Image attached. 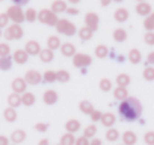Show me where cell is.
I'll use <instances>...</instances> for the list:
<instances>
[{"mask_svg": "<svg viewBox=\"0 0 154 145\" xmlns=\"http://www.w3.org/2000/svg\"><path fill=\"white\" fill-rule=\"evenodd\" d=\"M27 59H29V53H27L26 50H17V51L14 53V60H15L17 63H20V65L26 63Z\"/></svg>", "mask_w": 154, "mask_h": 145, "instance_id": "obj_19", "label": "cell"}, {"mask_svg": "<svg viewBox=\"0 0 154 145\" xmlns=\"http://www.w3.org/2000/svg\"><path fill=\"white\" fill-rule=\"evenodd\" d=\"M136 2H145V0H136Z\"/></svg>", "mask_w": 154, "mask_h": 145, "instance_id": "obj_59", "label": "cell"}, {"mask_svg": "<svg viewBox=\"0 0 154 145\" xmlns=\"http://www.w3.org/2000/svg\"><path fill=\"white\" fill-rule=\"evenodd\" d=\"M38 145H50V142H48V140H47V139H41V140H39V143H38Z\"/></svg>", "mask_w": 154, "mask_h": 145, "instance_id": "obj_56", "label": "cell"}, {"mask_svg": "<svg viewBox=\"0 0 154 145\" xmlns=\"http://www.w3.org/2000/svg\"><path fill=\"white\" fill-rule=\"evenodd\" d=\"M104 136H106V139H107L109 142H115V140L119 139V131H118L116 128H113V127H109Z\"/></svg>", "mask_w": 154, "mask_h": 145, "instance_id": "obj_30", "label": "cell"}, {"mask_svg": "<svg viewBox=\"0 0 154 145\" xmlns=\"http://www.w3.org/2000/svg\"><path fill=\"white\" fill-rule=\"evenodd\" d=\"M98 24H100V17L95 12H88L85 15V26L91 27L94 32L98 29Z\"/></svg>", "mask_w": 154, "mask_h": 145, "instance_id": "obj_7", "label": "cell"}, {"mask_svg": "<svg viewBox=\"0 0 154 145\" xmlns=\"http://www.w3.org/2000/svg\"><path fill=\"white\" fill-rule=\"evenodd\" d=\"M127 97H128V91H127V88L118 86V88L113 89V98H115V100H121V101H124Z\"/></svg>", "mask_w": 154, "mask_h": 145, "instance_id": "obj_21", "label": "cell"}, {"mask_svg": "<svg viewBox=\"0 0 154 145\" xmlns=\"http://www.w3.org/2000/svg\"><path fill=\"white\" fill-rule=\"evenodd\" d=\"M21 100H23V104L24 106H32L35 103V95L32 92H24L21 95Z\"/></svg>", "mask_w": 154, "mask_h": 145, "instance_id": "obj_39", "label": "cell"}, {"mask_svg": "<svg viewBox=\"0 0 154 145\" xmlns=\"http://www.w3.org/2000/svg\"><path fill=\"white\" fill-rule=\"evenodd\" d=\"M128 59H130L131 63H139V62L142 60V53H140L137 48H131V50L128 51Z\"/></svg>", "mask_w": 154, "mask_h": 145, "instance_id": "obj_27", "label": "cell"}, {"mask_svg": "<svg viewBox=\"0 0 154 145\" xmlns=\"http://www.w3.org/2000/svg\"><path fill=\"white\" fill-rule=\"evenodd\" d=\"M11 139H12V142H15V143L23 142V140L26 139V133H24V130H15V131H12Z\"/></svg>", "mask_w": 154, "mask_h": 145, "instance_id": "obj_34", "label": "cell"}, {"mask_svg": "<svg viewBox=\"0 0 154 145\" xmlns=\"http://www.w3.org/2000/svg\"><path fill=\"white\" fill-rule=\"evenodd\" d=\"M71 5H75V3H80V0H68Z\"/></svg>", "mask_w": 154, "mask_h": 145, "instance_id": "obj_57", "label": "cell"}, {"mask_svg": "<svg viewBox=\"0 0 154 145\" xmlns=\"http://www.w3.org/2000/svg\"><path fill=\"white\" fill-rule=\"evenodd\" d=\"M0 2H2V0H0Z\"/></svg>", "mask_w": 154, "mask_h": 145, "instance_id": "obj_63", "label": "cell"}, {"mask_svg": "<svg viewBox=\"0 0 154 145\" xmlns=\"http://www.w3.org/2000/svg\"><path fill=\"white\" fill-rule=\"evenodd\" d=\"M3 116H5V119H6V121L14 122V121L17 119V112H15V109H14V107H8V109H5Z\"/></svg>", "mask_w": 154, "mask_h": 145, "instance_id": "obj_35", "label": "cell"}, {"mask_svg": "<svg viewBox=\"0 0 154 145\" xmlns=\"http://www.w3.org/2000/svg\"><path fill=\"white\" fill-rule=\"evenodd\" d=\"M107 54H109V48H107V45L100 44V45L95 47V56H97L98 59H104V57H107Z\"/></svg>", "mask_w": 154, "mask_h": 145, "instance_id": "obj_29", "label": "cell"}, {"mask_svg": "<svg viewBox=\"0 0 154 145\" xmlns=\"http://www.w3.org/2000/svg\"><path fill=\"white\" fill-rule=\"evenodd\" d=\"M79 109H80V112H82V113H86V115H91V113L94 112V106H92V103H91V101H88V100L80 101Z\"/></svg>", "mask_w": 154, "mask_h": 145, "instance_id": "obj_25", "label": "cell"}, {"mask_svg": "<svg viewBox=\"0 0 154 145\" xmlns=\"http://www.w3.org/2000/svg\"><path fill=\"white\" fill-rule=\"evenodd\" d=\"M143 27L146 32H152L154 30V12H151L148 17H145L143 20Z\"/></svg>", "mask_w": 154, "mask_h": 145, "instance_id": "obj_32", "label": "cell"}, {"mask_svg": "<svg viewBox=\"0 0 154 145\" xmlns=\"http://www.w3.org/2000/svg\"><path fill=\"white\" fill-rule=\"evenodd\" d=\"M39 59H41L44 63H50V62L54 59V53H53V50H50V48H44V50H41V53H39Z\"/></svg>", "mask_w": 154, "mask_h": 145, "instance_id": "obj_20", "label": "cell"}, {"mask_svg": "<svg viewBox=\"0 0 154 145\" xmlns=\"http://www.w3.org/2000/svg\"><path fill=\"white\" fill-rule=\"evenodd\" d=\"M24 15H26V21H29V23H33L35 20H38V12H36L33 8H29V9L24 12Z\"/></svg>", "mask_w": 154, "mask_h": 145, "instance_id": "obj_41", "label": "cell"}, {"mask_svg": "<svg viewBox=\"0 0 154 145\" xmlns=\"http://www.w3.org/2000/svg\"><path fill=\"white\" fill-rule=\"evenodd\" d=\"M26 88H27V82H26L24 79H21V77L14 79V82H12V89H14V92H17V94H24V92H26Z\"/></svg>", "mask_w": 154, "mask_h": 145, "instance_id": "obj_10", "label": "cell"}, {"mask_svg": "<svg viewBox=\"0 0 154 145\" xmlns=\"http://www.w3.org/2000/svg\"><path fill=\"white\" fill-rule=\"evenodd\" d=\"M89 116H91V121H92V122H97V121H101L103 112H100V110H94Z\"/></svg>", "mask_w": 154, "mask_h": 145, "instance_id": "obj_48", "label": "cell"}, {"mask_svg": "<svg viewBox=\"0 0 154 145\" xmlns=\"http://www.w3.org/2000/svg\"><path fill=\"white\" fill-rule=\"evenodd\" d=\"M68 6H66V2L65 0H54L51 3V11L56 12V14H62V12H66Z\"/></svg>", "mask_w": 154, "mask_h": 145, "instance_id": "obj_14", "label": "cell"}, {"mask_svg": "<svg viewBox=\"0 0 154 145\" xmlns=\"http://www.w3.org/2000/svg\"><path fill=\"white\" fill-rule=\"evenodd\" d=\"M143 142L146 145H154V131H146L143 134Z\"/></svg>", "mask_w": 154, "mask_h": 145, "instance_id": "obj_44", "label": "cell"}, {"mask_svg": "<svg viewBox=\"0 0 154 145\" xmlns=\"http://www.w3.org/2000/svg\"><path fill=\"white\" fill-rule=\"evenodd\" d=\"M38 21H41L42 24L54 26V27H56L59 18H57V14L53 12L51 9H41V11L38 12Z\"/></svg>", "mask_w": 154, "mask_h": 145, "instance_id": "obj_3", "label": "cell"}, {"mask_svg": "<svg viewBox=\"0 0 154 145\" xmlns=\"http://www.w3.org/2000/svg\"><path fill=\"white\" fill-rule=\"evenodd\" d=\"M56 145H60V143H56Z\"/></svg>", "mask_w": 154, "mask_h": 145, "instance_id": "obj_61", "label": "cell"}, {"mask_svg": "<svg viewBox=\"0 0 154 145\" xmlns=\"http://www.w3.org/2000/svg\"><path fill=\"white\" fill-rule=\"evenodd\" d=\"M122 145H125V143H122Z\"/></svg>", "mask_w": 154, "mask_h": 145, "instance_id": "obj_62", "label": "cell"}, {"mask_svg": "<svg viewBox=\"0 0 154 145\" xmlns=\"http://www.w3.org/2000/svg\"><path fill=\"white\" fill-rule=\"evenodd\" d=\"M0 35H2V30H0Z\"/></svg>", "mask_w": 154, "mask_h": 145, "instance_id": "obj_60", "label": "cell"}, {"mask_svg": "<svg viewBox=\"0 0 154 145\" xmlns=\"http://www.w3.org/2000/svg\"><path fill=\"white\" fill-rule=\"evenodd\" d=\"M142 76H143V79H145V80L152 82V80H154V66H152V65H148V66L143 69Z\"/></svg>", "mask_w": 154, "mask_h": 145, "instance_id": "obj_37", "label": "cell"}, {"mask_svg": "<svg viewBox=\"0 0 154 145\" xmlns=\"http://www.w3.org/2000/svg\"><path fill=\"white\" fill-rule=\"evenodd\" d=\"M121 137H122V142H124L125 145H134V143L137 142L136 133H134V131H130V130L124 131V134H122Z\"/></svg>", "mask_w": 154, "mask_h": 145, "instance_id": "obj_17", "label": "cell"}, {"mask_svg": "<svg viewBox=\"0 0 154 145\" xmlns=\"http://www.w3.org/2000/svg\"><path fill=\"white\" fill-rule=\"evenodd\" d=\"M118 112H119V118L122 121L133 122V121L139 119V116L142 113V104L136 97H127L124 101L119 103Z\"/></svg>", "mask_w": 154, "mask_h": 145, "instance_id": "obj_1", "label": "cell"}, {"mask_svg": "<svg viewBox=\"0 0 154 145\" xmlns=\"http://www.w3.org/2000/svg\"><path fill=\"white\" fill-rule=\"evenodd\" d=\"M77 33H79V38H80L82 41H89V39L92 38V35H94V30H92L91 27L85 26V27H82Z\"/></svg>", "mask_w": 154, "mask_h": 145, "instance_id": "obj_22", "label": "cell"}, {"mask_svg": "<svg viewBox=\"0 0 154 145\" xmlns=\"http://www.w3.org/2000/svg\"><path fill=\"white\" fill-rule=\"evenodd\" d=\"M9 53H11V47H9L8 44H5V42L0 44V57L9 56Z\"/></svg>", "mask_w": 154, "mask_h": 145, "instance_id": "obj_43", "label": "cell"}, {"mask_svg": "<svg viewBox=\"0 0 154 145\" xmlns=\"http://www.w3.org/2000/svg\"><path fill=\"white\" fill-rule=\"evenodd\" d=\"M47 128H48V124L47 122H38V124H35V130L39 131V133L47 131Z\"/></svg>", "mask_w": 154, "mask_h": 145, "instance_id": "obj_49", "label": "cell"}, {"mask_svg": "<svg viewBox=\"0 0 154 145\" xmlns=\"http://www.w3.org/2000/svg\"><path fill=\"white\" fill-rule=\"evenodd\" d=\"M23 27L20 26V24H17V23H14V24H11L8 29H6V32H5V38L6 39H21L23 38Z\"/></svg>", "mask_w": 154, "mask_h": 145, "instance_id": "obj_6", "label": "cell"}, {"mask_svg": "<svg viewBox=\"0 0 154 145\" xmlns=\"http://www.w3.org/2000/svg\"><path fill=\"white\" fill-rule=\"evenodd\" d=\"M9 15L8 14H0V29L2 27H6L8 26V23H9Z\"/></svg>", "mask_w": 154, "mask_h": 145, "instance_id": "obj_46", "label": "cell"}, {"mask_svg": "<svg viewBox=\"0 0 154 145\" xmlns=\"http://www.w3.org/2000/svg\"><path fill=\"white\" fill-rule=\"evenodd\" d=\"M112 2H113V0H100L101 6H104V8H106V6H109V5H110Z\"/></svg>", "mask_w": 154, "mask_h": 145, "instance_id": "obj_53", "label": "cell"}, {"mask_svg": "<svg viewBox=\"0 0 154 145\" xmlns=\"http://www.w3.org/2000/svg\"><path fill=\"white\" fill-rule=\"evenodd\" d=\"M60 145H74L75 143V136H74V133H65V134H62L60 136V142H59Z\"/></svg>", "mask_w": 154, "mask_h": 145, "instance_id": "obj_26", "label": "cell"}, {"mask_svg": "<svg viewBox=\"0 0 154 145\" xmlns=\"http://www.w3.org/2000/svg\"><path fill=\"white\" fill-rule=\"evenodd\" d=\"M65 128L68 133H77L80 130V121L79 119H68L65 124Z\"/></svg>", "mask_w": 154, "mask_h": 145, "instance_id": "obj_18", "label": "cell"}, {"mask_svg": "<svg viewBox=\"0 0 154 145\" xmlns=\"http://www.w3.org/2000/svg\"><path fill=\"white\" fill-rule=\"evenodd\" d=\"M115 121H116V116H115L112 112H104L100 122H101L104 127H112V125L115 124Z\"/></svg>", "mask_w": 154, "mask_h": 145, "instance_id": "obj_16", "label": "cell"}, {"mask_svg": "<svg viewBox=\"0 0 154 145\" xmlns=\"http://www.w3.org/2000/svg\"><path fill=\"white\" fill-rule=\"evenodd\" d=\"M143 41L148 45H154V32H146L143 35Z\"/></svg>", "mask_w": 154, "mask_h": 145, "instance_id": "obj_45", "label": "cell"}, {"mask_svg": "<svg viewBox=\"0 0 154 145\" xmlns=\"http://www.w3.org/2000/svg\"><path fill=\"white\" fill-rule=\"evenodd\" d=\"M30 56H35V54H39L41 53V45H39V42L38 41H27V44H26V48H24Z\"/></svg>", "mask_w": 154, "mask_h": 145, "instance_id": "obj_12", "label": "cell"}, {"mask_svg": "<svg viewBox=\"0 0 154 145\" xmlns=\"http://www.w3.org/2000/svg\"><path fill=\"white\" fill-rule=\"evenodd\" d=\"M8 103H9V106H11V107H17V106H20V104H23V100H21V95H20V94H17V92H14V94H11V95L8 97Z\"/></svg>", "mask_w": 154, "mask_h": 145, "instance_id": "obj_28", "label": "cell"}, {"mask_svg": "<svg viewBox=\"0 0 154 145\" xmlns=\"http://www.w3.org/2000/svg\"><path fill=\"white\" fill-rule=\"evenodd\" d=\"M95 134H97V127H95V124H91V125H88V127L83 130V136H86L88 139H94Z\"/></svg>", "mask_w": 154, "mask_h": 145, "instance_id": "obj_38", "label": "cell"}, {"mask_svg": "<svg viewBox=\"0 0 154 145\" xmlns=\"http://www.w3.org/2000/svg\"><path fill=\"white\" fill-rule=\"evenodd\" d=\"M92 63V57L85 53H75L72 56V65L75 68H86Z\"/></svg>", "mask_w": 154, "mask_h": 145, "instance_id": "obj_4", "label": "cell"}, {"mask_svg": "<svg viewBox=\"0 0 154 145\" xmlns=\"http://www.w3.org/2000/svg\"><path fill=\"white\" fill-rule=\"evenodd\" d=\"M74 145H91V139H88L86 136H80V137L75 139Z\"/></svg>", "mask_w": 154, "mask_h": 145, "instance_id": "obj_47", "label": "cell"}, {"mask_svg": "<svg viewBox=\"0 0 154 145\" xmlns=\"http://www.w3.org/2000/svg\"><path fill=\"white\" fill-rule=\"evenodd\" d=\"M60 45H62V44H60L59 36H56V35L48 36V39H47V48H50V50H56V48H59Z\"/></svg>", "mask_w": 154, "mask_h": 145, "instance_id": "obj_24", "label": "cell"}, {"mask_svg": "<svg viewBox=\"0 0 154 145\" xmlns=\"http://www.w3.org/2000/svg\"><path fill=\"white\" fill-rule=\"evenodd\" d=\"M24 80L29 83V85H38L42 82V76L39 74V72L36 69H29L26 72V76H24Z\"/></svg>", "mask_w": 154, "mask_h": 145, "instance_id": "obj_8", "label": "cell"}, {"mask_svg": "<svg viewBox=\"0 0 154 145\" xmlns=\"http://www.w3.org/2000/svg\"><path fill=\"white\" fill-rule=\"evenodd\" d=\"M98 86H100V89H101L103 92H109V91L112 89V80H109V79H101L100 83H98Z\"/></svg>", "mask_w": 154, "mask_h": 145, "instance_id": "obj_42", "label": "cell"}, {"mask_svg": "<svg viewBox=\"0 0 154 145\" xmlns=\"http://www.w3.org/2000/svg\"><path fill=\"white\" fill-rule=\"evenodd\" d=\"M151 12H152V9H151V5L149 3H146V2H137V5H136V14L137 15L148 17Z\"/></svg>", "mask_w": 154, "mask_h": 145, "instance_id": "obj_9", "label": "cell"}, {"mask_svg": "<svg viewBox=\"0 0 154 145\" xmlns=\"http://www.w3.org/2000/svg\"><path fill=\"white\" fill-rule=\"evenodd\" d=\"M66 14L68 15H79V9H77V8H68Z\"/></svg>", "mask_w": 154, "mask_h": 145, "instance_id": "obj_51", "label": "cell"}, {"mask_svg": "<svg viewBox=\"0 0 154 145\" xmlns=\"http://www.w3.org/2000/svg\"><path fill=\"white\" fill-rule=\"evenodd\" d=\"M6 14H8L9 18H11L14 23H17V24H20V23H23V21L26 20V15H24V12H23V9H21L20 5H14V6H11V8L8 9Z\"/></svg>", "mask_w": 154, "mask_h": 145, "instance_id": "obj_5", "label": "cell"}, {"mask_svg": "<svg viewBox=\"0 0 154 145\" xmlns=\"http://www.w3.org/2000/svg\"><path fill=\"white\" fill-rule=\"evenodd\" d=\"M12 66V59L9 56H5V57H0V69H11Z\"/></svg>", "mask_w": 154, "mask_h": 145, "instance_id": "obj_40", "label": "cell"}, {"mask_svg": "<svg viewBox=\"0 0 154 145\" xmlns=\"http://www.w3.org/2000/svg\"><path fill=\"white\" fill-rule=\"evenodd\" d=\"M128 11L125 9V8H118L115 12H113V18H115V21H118V23H125L127 20H128Z\"/></svg>", "mask_w": 154, "mask_h": 145, "instance_id": "obj_13", "label": "cell"}, {"mask_svg": "<svg viewBox=\"0 0 154 145\" xmlns=\"http://www.w3.org/2000/svg\"><path fill=\"white\" fill-rule=\"evenodd\" d=\"M42 100H44V103L45 104H56V101L59 100V95H57V92L56 91H53V89H48V91H45L44 92V95H42Z\"/></svg>", "mask_w": 154, "mask_h": 145, "instance_id": "obj_11", "label": "cell"}, {"mask_svg": "<svg viewBox=\"0 0 154 145\" xmlns=\"http://www.w3.org/2000/svg\"><path fill=\"white\" fill-rule=\"evenodd\" d=\"M12 2H14L15 5H20V6H21V5H26L29 0H12Z\"/></svg>", "mask_w": 154, "mask_h": 145, "instance_id": "obj_55", "label": "cell"}, {"mask_svg": "<svg viewBox=\"0 0 154 145\" xmlns=\"http://www.w3.org/2000/svg\"><path fill=\"white\" fill-rule=\"evenodd\" d=\"M146 63L148 65H154V51H149L146 56Z\"/></svg>", "mask_w": 154, "mask_h": 145, "instance_id": "obj_50", "label": "cell"}, {"mask_svg": "<svg viewBox=\"0 0 154 145\" xmlns=\"http://www.w3.org/2000/svg\"><path fill=\"white\" fill-rule=\"evenodd\" d=\"M56 30L60 33V35H65V36H72L77 33V29H75V24L71 23L69 20L66 18H60L56 24Z\"/></svg>", "mask_w": 154, "mask_h": 145, "instance_id": "obj_2", "label": "cell"}, {"mask_svg": "<svg viewBox=\"0 0 154 145\" xmlns=\"http://www.w3.org/2000/svg\"><path fill=\"white\" fill-rule=\"evenodd\" d=\"M60 53H62L65 57L74 56V54H75V47H74V44H71V42H63V44L60 45Z\"/></svg>", "mask_w": 154, "mask_h": 145, "instance_id": "obj_15", "label": "cell"}, {"mask_svg": "<svg viewBox=\"0 0 154 145\" xmlns=\"http://www.w3.org/2000/svg\"><path fill=\"white\" fill-rule=\"evenodd\" d=\"M56 77H57V82L59 83H66L71 79V74H69L66 69H59V71H56Z\"/></svg>", "mask_w": 154, "mask_h": 145, "instance_id": "obj_31", "label": "cell"}, {"mask_svg": "<svg viewBox=\"0 0 154 145\" xmlns=\"http://www.w3.org/2000/svg\"><path fill=\"white\" fill-rule=\"evenodd\" d=\"M130 76H127V74H118L116 76V85L118 86H122V88H127L128 85H130Z\"/></svg>", "mask_w": 154, "mask_h": 145, "instance_id": "obj_33", "label": "cell"}, {"mask_svg": "<svg viewBox=\"0 0 154 145\" xmlns=\"http://www.w3.org/2000/svg\"><path fill=\"white\" fill-rule=\"evenodd\" d=\"M115 3H121V2H124V0H113Z\"/></svg>", "mask_w": 154, "mask_h": 145, "instance_id": "obj_58", "label": "cell"}, {"mask_svg": "<svg viewBox=\"0 0 154 145\" xmlns=\"http://www.w3.org/2000/svg\"><path fill=\"white\" fill-rule=\"evenodd\" d=\"M8 137H5V136H0V145H8Z\"/></svg>", "mask_w": 154, "mask_h": 145, "instance_id": "obj_54", "label": "cell"}, {"mask_svg": "<svg viewBox=\"0 0 154 145\" xmlns=\"http://www.w3.org/2000/svg\"><path fill=\"white\" fill-rule=\"evenodd\" d=\"M113 39L116 41V42H124L125 39H127V30L125 29H122V27H118V29H115L113 30Z\"/></svg>", "mask_w": 154, "mask_h": 145, "instance_id": "obj_23", "label": "cell"}, {"mask_svg": "<svg viewBox=\"0 0 154 145\" xmlns=\"http://www.w3.org/2000/svg\"><path fill=\"white\" fill-rule=\"evenodd\" d=\"M42 80H44L45 83H53V82H56V80H57V77H56V71H51V69L45 71L44 74H42Z\"/></svg>", "mask_w": 154, "mask_h": 145, "instance_id": "obj_36", "label": "cell"}, {"mask_svg": "<svg viewBox=\"0 0 154 145\" xmlns=\"http://www.w3.org/2000/svg\"><path fill=\"white\" fill-rule=\"evenodd\" d=\"M91 145H103V142L98 137H94V139H91Z\"/></svg>", "mask_w": 154, "mask_h": 145, "instance_id": "obj_52", "label": "cell"}]
</instances>
